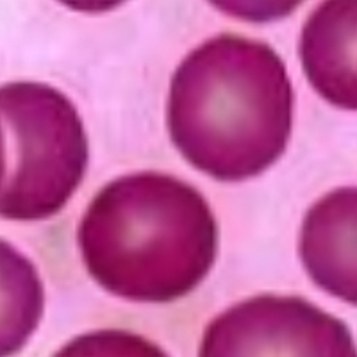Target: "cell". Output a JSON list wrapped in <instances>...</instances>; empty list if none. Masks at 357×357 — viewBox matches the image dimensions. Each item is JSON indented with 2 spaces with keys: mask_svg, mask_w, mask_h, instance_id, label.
I'll use <instances>...</instances> for the list:
<instances>
[{
  "mask_svg": "<svg viewBox=\"0 0 357 357\" xmlns=\"http://www.w3.org/2000/svg\"><path fill=\"white\" fill-rule=\"evenodd\" d=\"M199 357H356L340 318L301 296L257 295L206 327Z\"/></svg>",
  "mask_w": 357,
  "mask_h": 357,
  "instance_id": "4",
  "label": "cell"
},
{
  "mask_svg": "<svg viewBox=\"0 0 357 357\" xmlns=\"http://www.w3.org/2000/svg\"><path fill=\"white\" fill-rule=\"evenodd\" d=\"M45 309L38 268L18 248L0 240V357L17 352L36 331Z\"/></svg>",
  "mask_w": 357,
  "mask_h": 357,
  "instance_id": "7",
  "label": "cell"
},
{
  "mask_svg": "<svg viewBox=\"0 0 357 357\" xmlns=\"http://www.w3.org/2000/svg\"><path fill=\"white\" fill-rule=\"evenodd\" d=\"M56 357H168L158 345L127 331H95L63 347Z\"/></svg>",
  "mask_w": 357,
  "mask_h": 357,
  "instance_id": "8",
  "label": "cell"
},
{
  "mask_svg": "<svg viewBox=\"0 0 357 357\" xmlns=\"http://www.w3.org/2000/svg\"><path fill=\"white\" fill-rule=\"evenodd\" d=\"M356 2H325L307 18L301 38L305 75L318 93L356 109Z\"/></svg>",
  "mask_w": 357,
  "mask_h": 357,
  "instance_id": "6",
  "label": "cell"
},
{
  "mask_svg": "<svg viewBox=\"0 0 357 357\" xmlns=\"http://www.w3.org/2000/svg\"><path fill=\"white\" fill-rule=\"evenodd\" d=\"M0 216L34 222L61 211L88 168V136L77 107L49 84L13 82L0 88Z\"/></svg>",
  "mask_w": 357,
  "mask_h": 357,
  "instance_id": "3",
  "label": "cell"
},
{
  "mask_svg": "<svg viewBox=\"0 0 357 357\" xmlns=\"http://www.w3.org/2000/svg\"><path fill=\"white\" fill-rule=\"evenodd\" d=\"M168 130L188 161L216 181H245L286 151L293 88L279 54L263 41L218 34L175 70Z\"/></svg>",
  "mask_w": 357,
  "mask_h": 357,
  "instance_id": "1",
  "label": "cell"
},
{
  "mask_svg": "<svg viewBox=\"0 0 357 357\" xmlns=\"http://www.w3.org/2000/svg\"><path fill=\"white\" fill-rule=\"evenodd\" d=\"M4 177V138H2V129H0V184Z\"/></svg>",
  "mask_w": 357,
  "mask_h": 357,
  "instance_id": "9",
  "label": "cell"
},
{
  "mask_svg": "<svg viewBox=\"0 0 357 357\" xmlns=\"http://www.w3.org/2000/svg\"><path fill=\"white\" fill-rule=\"evenodd\" d=\"M77 241L86 270L106 291L165 304L206 279L218 227L199 190L172 175L139 172L98 191L82 215Z\"/></svg>",
  "mask_w": 357,
  "mask_h": 357,
  "instance_id": "2",
  "label": "cell"
},
{
  "mask_svg": "<svg viewBox=\"0 0 357 357\" xmlns=\"http://www.w3.org/2000/svg\"><path fill=\"white\" fill-rule=\"evenodd\" d=\"M356 188H340L309 209L302 225L301 256L321 289L356 304Z\"/></svg>",
  "mask_w": 357,
  "mask_h": 357,
  "instance_id": "5",
  "label": "cell"
}]
</instances>
